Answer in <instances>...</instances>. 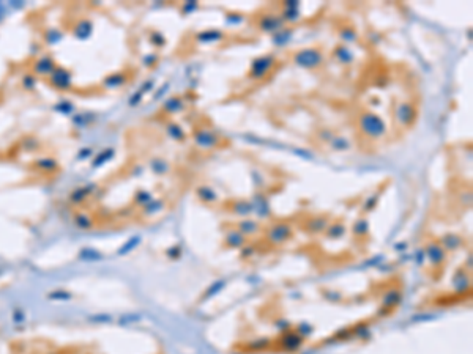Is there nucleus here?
Masks as SVG:
<instances>
[{"label": "nucleus", "instance_id": "1", "mask_svg": "<svg viewBox=\"0 0 473 354\" xmlns=\"http://www.w3.org/2000/svg\"><path fill=\"white\" fill-rule=\"evenodd\" d=\"M360 129L361 133L369 139H380L386 133V125L382 116L374 112H364L360 116Z\"/></svg>", "mask_w": 473, "mask_h": 354}, {"label": "nucleus", "instance_id": "2", "mask_svg": "<svg viewBox=\"0 0 473 354\" xmlns=\"http://www.w3.org/2000/svg\"><path fill=\"white\" fill-rule=\"evenodd\" d=\"M293 60L298 66L301 68H319L324 62V54L321 52V49H316V47H307V49H301L297 54L293 55Z\"/></svg>", "mask_w": 473, "mask_h": 354}, {"label": "nucleus", "instance_id": "3", "mask_svg": "<svg viewBox=\"0 0 473 354\" xmlns=\"http://www.w3.org/2000/svg\"><path fill=\"white\" fill-rule=\"evenodd\" d=\"M276 65V60L273 55H264V57H259L256 60H253L251 63V71H250V77L254 79V80H259V79H264L273 66Z\"/></svg>", "mask_w": 473, "mask_h": 354}, {"label": "nucleus", "instance_id": "4", "mask_svg": "<svg viewBox=\"0 0 473 354\" xmlns=\"http://www.w3.org/2000/svg\"><path fill=\"white\" fill-rule=\"evenodd\" d=\"M396 116L402 126H410L417 118V110L410 102H401L396 109Z\"/></svg>", "mask_w": 473, "mask_h": 354}, {"label": "nucleus", "instance_id": "5", "mask_svg": "<svg viewBox=\"0 0 473 354\" xmlns=\"http://www.w3.org/2000/svg\"><path fill=\"white\" fill-rule=\"evenodd\" d=\"M282 24H284V21L281 18L273 16V15H265L262 19H260L259 27L264 32H279V30H282Z\"/></svg>", "mask_w": 473, "mask_h": 354}, {"label": "nucleus", "instance_id": "6", "mask_svg": "<svg viewBox=\"0 0 473 354\" xmlns=\"http://www.w3.org/2000/svg\"><path fill=\"white\" fill-rule=\"evenodd\" d=\"M196 142H197V145L202 148H211L218 144V137L213 133L207 131V129H200L196 134Z\"/></svg>", "mask_w": 473, "mask_h": 354}, {"label": "nucleus", "instance_id": "7", "mask_svg": "<svg viewBox=\"0 0 473 354\" xmlns=\"http://www.w3.org/2000/svg\"><path fill=\"white\" fill-rule=\"evenodd\" d=\"M290 233V227L289 225H279V227H275L273 231H271V240L275 243H282L284 240L287 238V234Z\"/></svg>", "mask_w": 473, "mask_h": 354}, {"label": "nucleus", "instance_id": "8", "mask_svg": "<svg viewBox=\"0 0 473 354\" xmlns=\"http://www.w3.org/2000/svg\"><path fill=\"white\" fill-rule=\"evenodd\" d=\"M335 55H336L338 60H339L341 63H344V65H347V63H350V62L353 60V54L350 52V49H347V47H344V46L336 47Z\"/></svg>", "mask_w": 473, "mask_h": 354}, {"label": "nucleus", "instance_id": "9", "mask_svg": "<svg viewBox=\"0 0 473 354\" xmlns=\"http://www.w3.org/2000/svg\"><path fill=\"white\" fill-rule=\"evenodd\" d=\"M221 38H222V33H221L219 30H205V32H202V33L197 35V40H199V41H205V43H208V41H218V40H221Z\"/></svg>", "mask_w": 473, "mask_h": 354}, {"label": "nucleus", "instance_id": "10", "mask_svg": "<svg viewBox=\"0 0 473 354\" xmlns=\"http://www.w3.org/2000/svg\"><path fill=\"white\" fill-rule=\"evenodd\" d=\"M330 144H331V147H333L335 150H338V151H346L350 147L347 139H344V137H333Z\"/></svg>", "mask_w": 473, "mask_h": 354}, {"label": "nucleus", "instance_id": "11", "mask_svg": "<svg viewBox=\"0 0 473 354\" xmlns=\"http://www.w3.org/2000/svg\"><path fill=\"white\" fill-rule=\"evenodd\" d=\"M339 37H341L342 40H344V41L352 43V41H357L358 35H357V32H355L352 27H344V29H341V32H339Z\"/></svg>", "mask_w": 473, "mask_h": 354}, {"label": "nucleus", "instance_id": "12", "mask_svg": "<svg viewBox=\"0 0 473 354\" xmlns=\"http://www.w3.org/2000/svg\"><path fill=\"white\" fill-rule=\"evenodd\" d=\"M289 40H290V30H279L273 37V43L278 46H284Z\"/></svg>", "mask_w": 473, "mask_h": 354}, {"label": "nucleus", "instance_id": "13", "mask_svg": "<svg viewBox=\"0 0 473 354\" xmlns=\"http://www.w3.org/2000/svg\"><path fill=\"white\" fill-rule=\"evenodd\" d=\"M282 18L287 21H297L300 18V10L298 8H284Z\"/></svg>", "mask_w": 473, "mask_h": 354}, {"label": "nucleus", "instance_id": "14", "mask_svg": "<svg viewBox=\"0 0 473 354\" xmlns=\"http://www.w3.org/2000/svg\"><path fill=\"white\" fill-rule=\"evenodd\" d=\"M169 133H172V136H174L177 140H182V139H185V133L182 131V128H180V126H175V125H172V126L169 128Z\"/></svg>", "mask_w": 473, "mask_h": 354}]
</instances>
